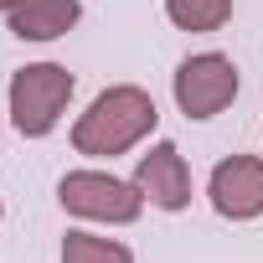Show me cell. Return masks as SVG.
<instances>
[{"label":"cell","instance_id":"cell-4","mask_svg":"<svg viewBox=\"0 0 263 263\" xmlns=\"http://www.w3.org/2000/svg\"><path fill=\"white\" fill-rule=\"evenodd\" d=\"M171 88H176V103L186 119H212L237 98V67L222 52H201V57H186L176 67Z\"/></svg>","mask_w":263,"mask_h":263},{"label":"cell","instance_id":"cell-9","mask_svg":"<svg viewBox=\"0 0 263 263\" xmlns=\"http://www.w3.org/2000/svg\"><path fill=\"white\" fill-rule=\"evenodd\" d=\"M62 263H135L124 242L114 237H93V232H67L62 237Z\"/></svg>","mask_w":263,"mask_h":263},{"label":"cell","instance_id":"cell-11","mask_svg":"<svg viewBox=\"0 0 263 263\" xmlns=\"http://www.w3.org/2000/svg\"><path fill=\"white\" fill-rule=\"evenodd\" d=\"M0 212H6V206H0Z\"/></svg>","mask_w":263,"mask_h":263},{"label":"cell","instance_id":"cell-5","mask_svg":"<svg viewBox=\"0 0 263 263\" xmlns=\"http://www.w3.org/2000/svg\"><path fill=\"white\" fill-rule=\"evenodd\" d=\"M206 196L232 222L263 217V160L258 155H227V160H217V171L206 181Z\"/></svg>","mask_w":263,"mask_h":263},{"label":"cell","instance_id":"cell-10","mask_svg":"<svg viewBox=\"0 0 263 263\" xmlns=\"http://www.w3.org/2000/svg\"><path fill=\"white\" fill-rule=\"evenodd\" d=\"M16 6H26V0H0V11H6V16H11V11H16Z\"/></svg>","mask_w":263,"mask_h":263},{"label":"cell","instance_id":"cell-7","mask_svg":"<svg viewBox=\"0 0 263 263\" xmlns=\"http://www.w3.org/2000/svg\"><path fill=\"white\" fill-rule=\"evenodd\" d=\"M78 16H83L78 0H26L11 11V31L21 42H57L78 26Z\"/></svg>","mask_w":263,"mask_h":263},{"label":"cell","instance_id":"cell-8","mask_svg":"<svg viewBox=\"0 0 263 263\" xmlns=\"http://www.w3.org/2000/svg\"><path fill=\"white\" fill-rule=\"evenodd\" d=\"M165 16L181 31H217L232 16V0H165Z\"/></svg>","mask_w":263,"mask_h":263},{"label":"cell","instance_id":"cell-2","mask_svg":"<svg viewBox=\"0 0 263 263\" xmlns=\"http://www.w3.org/2000/svg\"><path fill=\"white\" fill-rule=\"evenodd\" d=\"M67 98H72V72L57 67V62H31L11 78V119L26 140L52 135Z\"/></svg>","mask_w":263,"mask_h":263},{"label":"cell","instance_id":"cell-1","mask_svg":"<svg viewBox=\"0 0 263 263\" xmlns=\"http://www.w3.org/2000/svg\"><path fill=\"white\" fill-rule=\"evenodd\" d=\"M155 124H160L155 98L135 83H119V88H103L88 103V114L72 124V145H78V155H98V160L108 155L114 160L124 150H135Z\"/></svg>","mask_w":263,"mask_h":263},{"label":"cell","instance_id":"cell-6","mask_svg":"<svg viewBox=\"0 0 263 263\" xmlns=\"http://www.w3.org/2000/svg\"><path fill=\"white\" fill-rule=\"evenodd\" d=\"M135 186H140L145 201H155L160 212H181V206H191V171H186V155H181L171 140H160V145H150V150L140 155V165H135Z\"/></svg>","mask_w":263,"mask_h":263},{"label":"cell","instance_id":"cell-3","mask_svg":"<svg viewBox=\"0 0 263 263\" xmlns=\"http://www.w3.org/2000/svg\"><path fill=\"white\" fill-rule=\"evenodd\" d=\"M57 201H62V212H72V217L119 222V227L135 222V217L145 212V191H140L135 181L108 176V171H72V176H62Z\"/></svg>","mask_w":263,"mask_h":263}]
</instances>
